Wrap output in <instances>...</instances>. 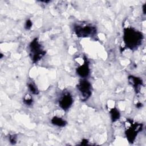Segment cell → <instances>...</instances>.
Returning <instances> with one entry per match:
<instances>
[{
  "label": "cell",
  "instance_id": "30bf717a",
  "mask_svg": "<svg viewBox=\"0 0 146 146\" xmlns=\"http://www.w3.org/2000/svg\"><path fill=\"white\" fill-rule=\"evenodd\" d=\"M110 115H111V118L112 121V122H115L120 118V112L119 111L115 108H113L111 109L110 111Z\"/></svg>",
  "mask_w": 146,
  "mask_h": 146
},
{
  "label": "cell",
  "instance_id": "5b68a950",
  "mask_svg": "<svg viewBox=\"0 0 146 146\" xmlns=\"http://www.w3.org/2000/svg\"><path fill=\"white\" fill-rule=\"evenodd\" d=\"M131 124V125L127 129L125 134L129 142H133L135 139L138 132L142 130V124L136 123Z\"/></svg>",
  "mask_w": 146,
  "mask_h": 146
},
{
  "label": "cell",
  "instance_id": "9a60e30c",
  "mask_svg": "<svg viewBox=\"0 0 146 146\" xmlns=\"http://www.w3.org/2000/svg\"><path fill=\"white\" fill-rule=\"evenodd\" d=\"M143 13L145 14V4H144V5L143 6Z\"/></svg>",
  "mask_w": 146,
  "mask_h": 146
},
{
  "label": "cell",
  "instance_id": "7a4b0ae2",
  "mask_svg": "<svg viewBox=\"0 0 146 146\" xmlns=\"http://www.w3.org/2000/svg\"><path fill=\"white\" fill-rule=\"evenodd\" d=\"M30 55L31 60L34 63L39 60L46 54V51L43 50L41 44L39 43L37 38H35L30 44Z\"/></svg>",
  "mask_w": 146,
  "mask_h": 146
},
{
  "label": "cell",
  "instance_id": "ba28073f",
  "mask_svg": "<svg viewBox=\"0 0 146 146\" xmlns=\"http://www.w3.org/2000/svg\"><path fill=\"white\" fill-rule=\"evenodd\" d=\"M128 81L129 83L135 88L136 91H139L140 89V86L142 85V80L138 77L134 76H129L128 77Z\"/></svg>",
  "mask_w": 146,
  "mask_h": 146
},
{
  "label": "cell",
  "instance_id": "6da1fadb",
  "mask_svg": "<svg viewBox=\"0 0 146 146\" xmlns=\"http://www.w3.org/2000/svg\"><path fill=\"white\" fill-rule=\"evenodd\" d=\"M143 38L142 33L133 28L127 27L124 29L123 40L125 46L129 49L133 50L139 46Z\"/></svg>",
  "mask_w": 146,
  "mask_h": 146
},
{
  "label": "cell",
  "instance_id": "52a82bcc",
  "mask_svg": "<svg viewBox=\"0 0 146 146\" xmlns=\"http://www.w3.org/2000/svg\"><path fill=\"white\" fill-rule=\"evenodd\" d=\"M76 72L80 77L83 78H85L88 76L90 74V68L87 59H84V63L83 65L77 68Z\"/></svg>",
  "mask_w": 146,
  "mask_h": 146
},
{
  "label": "cell",
  "instance_id": "4fadbf2b",
  "mask_svg": "<svg viewBox=\"0 0 146 146\" xmlns=\"http://www.w3.org/2000/svg\"><path fill=\"white\" fill-rule=\"evenodd\" d=\"M32 25H33L32 22H31L30 19H28V20L26 21V23H25V28L26 30H29V29H31Z\"/></svg>",
  "mask_w": 146,
  "mask_h": 146
},
{
  "label": "cell",
  "instance_id": "3957f363",
  "mask_svg": "<svg viewBox=\"0 0 146 146\" xmlns=\"http://www.w3.org/2000/svg\"><path fill=\"white\" fill-rule=\"evenodd\" d=\"M76 35L78 37H90L92 36L96 33V27L89 25H76L74 27Z\"/></svg>",
  "mask_w": 146,
  "mask_h": 146
},
{
  "label": "cell",
  "instance_id": "5bb4252c",
  "mask_svg": "<svg viewBox=\"0 0 146 146\" xmlns=\"http://www.w3.org/2000/svg\"><path fill=\"white\" fill-rule=\"evenodd\" d=\"M9 140H10V141L11 144H15L17 142V137L14 135H12L11 136H10L9 137Z\"/></svg>",
  "mask_w": 146,
  "mask_h": 146
},
{
  "label": "cell",
  "instance_id": "7c38bea8",
  "mask_svg": "<svg viewBox=\"0 0 146 146\" xmlns=\"http://www.w3.org/2000/svg\"><path fill=\"white\" fill-rule=\"evenodd\" d=\"M23 102L27 106H31L33 103V100L32 98L30 96V95H27L23 98Z\"/></svg>",
  "mask_w": 146,
  "mask_h": 146
},
{
  "label": "cell",
  "instance_id": "8992f818",
  "mask_svg": "<svg viewBox=\"0 0 146 146\" xmlns=\"http://www.w3.org/2000/svg\"><path fill=\"white\" fill-rule=\"evenodd\" d=\"M73 99L72 95L69 92L63 93L59 99V106L63 110H68L72 106Z\"/></svg>",
  "mask_w": 146,
  "mask_h": 146
},
{
  "label": "cell",
  "instance_id": "9c48e42d",
  "mask_svg": "<svg viewBox=\"0 0 146 146\" xmlns=\"http://www.w3.org/2000/svg\"><path fill=\"white\" fill-rule=\"evenodd\" d=\"M51 121L52 124L56 125L58 127H64L67 124V122L64 120H63L62 118L57 116L53 117Z\"/></svg>",
  "mask_w": 146,
  "mask_h": 146
},
{
  "label": "cell",
  "instance_id": "8fae6325",
  "mask_svg": "<svg viewBox=\"0 0 146 146\" xmlns=\"http://www.w3.org/2000/svg\"><path fill=\"white\" fill-rule=\"evenodd\" d=\"M28 87L30 91L33 94H38V90L36 86L33 83H28Z\"/></svg>",
  "mask_w": 146,
  "mask_h": 146
},
{
  "label": "cell",
  "instance_id": "277c9868",
  "mask_svg": "<svg viewBox=\"0 0 146 146\" xmlns=\"http://www.w3.org/2000/svg\"><path fill=\"white\" fill-rule=\"evenodd\" d=\"M77 88L82 96V100H87L91 95V84L86 79L81 80L77 86Z\"/></svg>",
  "mask_w": 146,
  "mask_h": 146
},
{
  "label": "cell",
  "instance_id": "2e32d148",
  "mask_svg": "<svg viewBox=\"0 0 146 146\" xmlns=\"http://www.w3.org/2000/svg\"><path fill=\"white\" fill-rule=\"evenodd\" d=\"M141 106H142V104H141V103L137 104V107H138V108H140V107H141Z\"/></svg>",
  "mask_w": 146,
  "mask_h": 146
}]
</instances>
